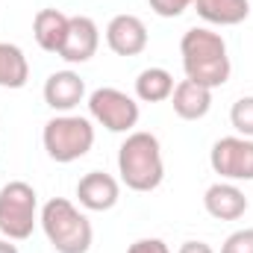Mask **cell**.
<instances>
[{
  "mask_svg": "<svg viewBox=\"0 0 253 253\" xmlns=\"http://www.w3.org/2000/svg\"><path fill=\"white\" fill-rule=\"evenodd\" d=\"M97 44H100L97 24L91 18H85V15H74L68 21V36H65V44L59 50V56L68 65H83L97 53Z\"/></svg>",
  "mask_w": 253,
  "mask_h": 253,
  "instance_id": "obj_8",
  "label": "cell"
},
{
  "mask_svg": "<svg viewBox=\"0 0 253 253\" xmlns=\"http://www.w3.org/2000/svg\"><path fill=\"white\" fill-rule=\"evenodd\" d=\"M42 230L56 253H88L94 230L91 221L65 197H53L42 209Z\"/></svg>",
  "mask_w": 253,
  "mask_h": 253,
  "instance_id": "obj_2",
  "label": "cell"
},
{
  "mask_svg": "<svg viewBox=\"0 0 253 253\" xmlns=\"http://www.w3.org/2000/svg\"><path fill=\"white\" fill-rule=\"evenodd\" d=\"M121 197V186L112 174L106 171H88L77 183V200L88 212H109Z\"/></svg>",
  "mask_w": 253,
  "mask_h": 253,
  "instance_id": "obj_9",
  "label": "cell"
},
{
  "mask_svg": "<svg viewBox=\"0 0 253 253\" xmlns=\"http://www.w3.org/2000/svg\"><path fill=\"white\" fill-rule=\"evenodd\" d=\"M68 15H62L59 9H42L36 12L33 18V36L39 42L42 50L47 53H59L65 44V36H68Z\"/></svg>",
  "mask_w": 253,
  "mask_h": 253,
  "instance_id": "obj_14",
  "label": "cell"
},
{
  "mask_svg": "<svg viewBox=\"0 0 253 253\" xmlns=\"http://www.w3.org/2000/svg\"><path fill=\"white\" fill-rule=\"evenodd\" d=\"M30 80V62L18 44L0 42V88H24Z\"/></svg>",
  "mask_w": 253,
  "mask_h": 253,
  "instance_id": "obj_17",
  "label": "cell"
},
{
  "mask_svg": "<svg viewBox=\"0 0 253 253\" xmlns=\"http://www.w3.org/2000/svg\"><path fill=\"white\" fill-rule=\"evenodd\" d=\"M0 253H18V248H15L9 239H0Z\"/></svg>",
  "mask_w": 253,
  "mask_h": 253,
  "instance_id": "obj_23",
  "label": "cell"
},
{
  "mask_svg": "<svg viewBox=\"0 0 253 253\" xmlns=\"http://www.w3.org/2000/svg\"><path fill=\"white\" fill-rule=\"evenodd\" d=\"M88 112L91 118L100 126H106L109 132H129L132 126L138 124V103L121 91V88H97L88 94Z\"/></svg>",
  "mask_w": 253,
  "mask_h": 253,
  "instance_id": "obj_5",
  "label": "cell"
},
{
  "mask_svg": "<svg viewBox=\"0 0 253 253\" xmlns=\"http://www.w3.org/2000/svg\"><path fill=\"white\" fill-rule=\"evenodd\" d=\"M221 253H253V227L236 230L233 236H227Z\"/></svg>",
  "mask_w": 253,
  "mask_h": 253,
  "instance_id": "obj_19",
  "label": "cell"
},
{
  "mask_svg": "<svg viewBox=\"0 0 253 253\" xmlns=\"http://www.w3.org/2000/svg\"><path fill=\"white\" fill-rule=\"evenodd\" d=\"M126 253H171V251L162 239H138L126 248Z\"/></svg>",
  "mask_w": 253,
  "mask_h": 253,
  "instance_id": "obj_21",
  "label": "cell"
},
{
  "mask_svg": "<svg viewBox=\"0 0 253 253\" xmlns=\"http://www.w3.org/2000/svg\"><path fill=\"white\" fill-rule=\"evenodd\" d=\"M36 215H39V194L30 183L12 180L0 189V233L9 242L30 239Z\"/></svg>",
  "mask_w": 253,
  "mask_h": 253,
  "instance_id": "obj_4",
  "label": "cell"
},
{
  "mask_svg": "<svg viewBox=\"0 0 253 253\" xmlns=\"http://www.w3.org/2000/svg\"><path fill=\"white\" fill-rule=\"evenodd\" d=\"M42 141H44V150L53 162H77L83 159L91 144H94V126L88 118L83 115H56L44 124L42 132Z\"/></svg>",
  "mask_w": 253,
  "mask_h": 253,
  "instance_id": "obj_3",
  "label": "cell"
},
{
  "mask_svg": "<svg viewBox=\"0 0 253 253\" xmlns=\"http://www.w3.org/2000/svg\"><path fill=\"white\" fill-rule=\"evenodd\" d=\"M197 15L206 24H218V27H236L242 21H248L251 15V0H194Z\"/></svg>",
  "mask_w": 253,
  "mask_h": 253,
  "instance_id": "obj_15",
  "label": "cell"
},
{
  "mask_svg": "<svg viewBox=\"0 0 253 253\" xmlns=\"http://www.w3.org/2000/svg\"><path fill=\"white\" fill-rule=\"evenodd\" d=\"M251 6H253V0H251Z\"/></svg>",
  "mask_w": 253,
  "mask_h": 253,
  "instance_id": "obj_24",
  "label": "cell"
},
{
  "mask_svg": "<svg viewBox=\"0 0 253 253\" xmlns=\"http://www.w3.org/2000/svg\"><path fill=\"white\" fill-rule=\"evenodd\" d=\"M106 44L118 56H138L147 47V27L135 15H115L106 27Z\"/></svg>",
  "mask_w": 253,
  "mask_h": 253,
  "instance_id": "obj_10",
  "label": "cell"
},
{
  "mask_svg": "<svg viewBox=\"0 0 253 253\" xmlns=\"http://www.w3.org/2000/svg\"><path fill=\"white\" fill-rule=\"evenodd\" d=\"M83 97H85V83L77 71H56L44 83V103L53 112L68 115L71 109H77L83 103Z\"/></svg>",
  "mask_w": 253,
  "mask_h": 253,
  "instance_id": "obj_11",
  "label": "cell"
},
{
  "mask_svg": "<svg viewBox=\"0 0 253 253\" xmlns=\"http://www.w3.org/2000/svg\"><path fill=\"white\" fill-rule=\"evenodd\" d=\"M209 165L224 180H253V138L227 135L212 144Z\"/></svg>",
  "mask_w": 253,
  "mask_h": 253,
  "instance_id": "obj_6",
  "label": "cell"
},
{
  "mask_svg": "<svg viewBox=\"0 0 253 253\" xmlns=\"http://www.w3.org/2000/svg\"><path fill=\"white\" fill-rule=\"evenodd\" d=\"M118 174L126 189L132 191H153L159 189L165 177L162 147L153 132H129L126 141L118 147Z\"/></svg>",
  "mask_w": 253,
  "mask_h": 253,
  "instance_id": "obj_1",
  "label": "cell"
},
{
  "mask_svg": "<svg viewBox=\"0 0 253 253\" xmlns=\"http://www.w3.org/2000/svg\"><path fill=\"white\" fill-rule=\"evenodd\" d=\"M230 124L236 126L239 135L253 138V94L251 97H239L230 109Z\"/></svg>",
  "mask_w": 253,
  "mask_h": 253,
  "instance_id": "obj_18",
  "label": "cell"
},
{
  "mask_svg": "<svg viewBox=\"0 0 253 253\" xmlns=\"http://www.w3.org/2000/svg\"><path fill=\"white\" fill-rule=\"evenodd\" d=\"M174 94V77L165 68H144L135 77V97L141 103H162Z\"/></svg>",
  "mask_w": 253,
  "mask_h": 253,
  "instance_id": "obj_16",
  "label": "cell"
},
{
  "mask_svg": "<svg viewBox=\"0 0 253 253\" xmlns=\"http://www.w3.org/2000/svg\"><path fill=\"white\" fill-rule=\"evenodd\" d=\"M203 206L218 221H239L248 212V197L233 183H215L203 194Z\"/></svg>",
  "mask_w": 253,
  "mask_h": 253,
  "instance_id": "obj_12",
  "label": "cell"
},
{
  "mask_svg": "<svg viewBox=\"0 0 253 253\" xmlns=\"http://www.w3.org/2000/svg\"><path fill=\"white\" fill-rule=\"evenodd\" d=\"M150 9L159 15V18H177L183 15L189 6H194V0H147Z\"/></svg>",
  "mask_w": 253,
  "mask_h": 253,
  "instance_id": "obj_20",
  "label": "cell"
},
{
  "mask_svg": "<svg viewBox=\"0 0 253 253\" xmlns=\"http://www.w3.org/2000/svg\"><path fill=\"white\" fill-rule=\"evenodd\" d=\"M177 253H215V251H212L206 242H186V245H183Z\"/></svg>",
  "mask_w": 253,
  "mask_h": 253,
  "instance_id": "obj_22",
  "label": "cell"
},
{
  "mask_svg": "<svg viewBox=\"0 0 253 253\" xmlns=\"http://www.w3.org/2000/svg\"><path fill=\"white\" fill-rule=\"evenodd\" d=\"M171 106H174V112L183 121H200L212 109V91L197 85V83H191V80H183V83L174 85Z\"/></svg>",
  "mask_w": 253,
  "mask_h": 253,
  "instance_id": "obj_13",
  "label": "cell"
},
{
  "mask_svg": "<svg viewBox=\"0 0 253 253\" xmlns=\"http://www.w3.org/2000/svg\"><path fill=\"white\" fill-rule=\"evenodd\" d=\"M180 53H183V68H200V65L218 62V59H230L227 56V44L218 33L206 30V27H191L186 30L183 42H180Z\"/></svg>",
  "mask_w": 253,
  "mask_h": 253,
  "instance_id": "obj_7",
  "label": "cell"
}]
</instances>
